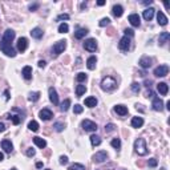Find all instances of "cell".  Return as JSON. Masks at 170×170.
I'll use <instances>...</instances> for the list:
<instances>
[{
  "mask_svg": "<svg viewBox=\"0 0 170 170\" xmlns=\"http://www.w3.org/2000/svg\"><path fill=\"white\" fill-rule=\"evenodd\" d=\"M101 88L105 92H112V90H114L117 88V81L110 76H105L101 80Z\"/></svg>",
  "mask_w": 170,
  "mask_h": 170,
  "instance_id": "1",
  "label": "cell"
},
{
  "mask_svg": "<svg viewBox=\"0 0 170 170\" xmlns=\"http://www.w3.org/2000/svg\"><path fill=\"white\" fill-rule=\"evenodd\" d=\"M134 150L138 155H146L147 154V147L146 142L143 138H137L134 141Z\"/></svg>",
  "mask_w": 170,
  "mask_h": 170,
  "instance_id": "2",
  "label": "cell"
},
{
  "mask_svg": "<svg viewBox=\"0 0 170 170\" xmlns=\"http://www.w3.org/2000/svg\"><path fill=\"white\" fill-rule=\"evenodd\" d=\"M0 49L3 50V53H5L9 57H15L16 56V50L11 46V44H7V42L1 41L0 42Z\"/></svg>",
  "mask_w": 170,
  "mask_h": 170,
  "instance_id": "3",
  "label": "cell"
},
{
  "mask_svg": "<svg viewBox=\"0 0 170 170\" xmlns=\"http://www.w3.org/2000/svg\"><path fill=\"white\" fill-rule=\"evenodd\" d=\"M81 126L85 131H96L97 129H98L96 122H93V121H90V120H84L81 122Z\"/></svg>",
  "mask_w": 170,
  "mask_h": 170,
  "instance_id": "4",
  "label": "cell"
},
{
  "mask_svg": "<svg viewBox=\"0 0 170 170\" xmlns=\"http://www.w3.org/2000/svg\"><path fill=\"white\" fill-rule=\"evenodd\" d=\"M66 48V41L65 40H60V41H57L56 44L53 45V48H52V52H53L54 54H60L64 52V49Z\"/></svg>",
  "mask_w": 170,
  "mask_h": 170,
  "instance_id": "5",
  "label": "cell"
},
{
  "mask_svg": "<svg viewBox=\"0 0 170 170\" xmlns=\"http://www.w3.org/2000/svg\"><path fill=\"white\" fill-rule=\"evenodd\" d=\"M167 73H169V66L167 65H159L154 69L155 77H165Z\"/></svg>",
  "mask_w": 170,
  "mask_h": 170,
  "instance_id": "6",
  "label": "cell"
},
{
  "mask_svg": "<svg viewBox=\"0 0 170 170\" xmlns=\"http://www.w3.org/2000/svg\"><path fill=\"white\" fill-rule=\"evenodd\" d=\"M84 48H85V50H88V52H96V49H97V41L94 39L85 40Z\"/></svg>",
  "mask_w": 170,
  "mask_h": 170,
  "instance_id": "7",
  "label": "cell"
},
{
  "mask_svg": "<svg viewBox=\"0 0 170 170\" xmlns=\"http://www.w3.org/2000/svg\"><path fill=\"white\" fill-rule=\"evenodd\" d=\"M108 158V153L105 150H101V151H97L96 154L93 155V161L96 163H101V162H104L105 159Z\"/></svg>",
  "mask_w": 170,
  "mask_h": 170,
  "instance_id": "8",
  "label": "cell"
},
{
  "mask_svg": "<svg viewBox=\"0 0 170 170\" xmlns=\"http://www.w3.org/2000/svg\"><path fill=\"white\" fill-rule=\"evenodd\" d=\"M39 116H40V118H41V120H44V121H49L50 118L53 117V113H52V110H50V109L44 108V109H41V110H40Z\"/></svg>",
  "mask_w": 170,
  "mask_h": 170,
  "instance_id": "9",
  "label": "cell"
},
{
  "mask_svg": "<svg viewBox=\"0 0 170 170\" xmlns=\"http://www.w3.org/2000/svg\"><path fill=\"white\" fill-rule=\"evenodd\" d=\"M15 39V32L12 31V29H7V31L4 32V36H3V40L1 41L7 42V44H11Z\"/></svg>",
  "mask_w": 170,
  "mask_h": 170,
  "instance_id": "10",
  "label": "cell"
},
{
  "mask_svg": "<svg viewBox=\"0 0 170 170\" xmlns=\"http://www.w3.org/2000/svg\"><path fill=\"white\" fill-rule=\"evenodd\" d=\"M151 106H153L154 110L161 112V110L163 109V101L161 100L159 97H154V98H153V102H151Z\"/></svg>",
  "mask_w": 170,
  "mask_h": 170,
  "instance_id": "11",
  "label": "cell"
},
{
  "mask_svg": "<svg viewBox=\"0 0 170 170\" xmlns=\"http://www.w3.org/2000/svg\"><path fill=\"white\" fill-rule=\"evenodd\" d=\"M118 48H120L121 50H127L130 48V39L126 37V36H124V37L120 40V42H118Z\"/></svg>",
  "mask_w": 170,
  "mask_h": 170,
  "instance_id": "12",
  "label": "cell"
},
{
  "mask_svg": "<svg viewBox=\"0 0 170 170\" xmlns=\"http://www.w3.org/2000/svg\"><path fill=\"white\" fill-rule=\"evenodd\" d=\"M48 93H49V100L53 105H58V96H57V92L54 88H49L48 89Z\"/></svg>",
  "mask_w": 170,
  "mask_h": 170,
  "instance_id": "13",
  "label": "cell"
},
{
  "mask_svg": "<svg viewBox=\"0 0 170 170\" xmlns=\"http://www.w3.org/2000/svg\"><path fill=\"white\" fill-rule=\"evenodd\" d=\"M138 64H139V66H141V68H143V69H147V68H150V65H151V58L147 57V56H143V57L139 58Z\"/></svg>",
  "mask_w": 170,
  "mask_h": 170,
  "instance_id": "14",
  "label": "cell"
},
{
  "mask_svg": "<svg viewBox=\"0 0 170 170\" xmlns=\"http://www.w3.org/2000/svg\"><path fill=\"white\" fill-rule=\"evenodd\" d=\"M129 23L133 25V27H139L141 25V19L137 13H131L129 15Z\"/></svg>",
  "mask_w": 170,
  "mask_h": 170,
  "instance_id": "15",
  "label": "cell"
},
{
  "mask_svg": "<svg viewBox=\"0 0 170 170\" xmlns=\"http://www.w3.org/2000/svg\"><path fill=\"white\" fill-rule=\"evenodd\" d=\"M28 48V40L25 37H20L17 40V50L19 52H24Z\"/></svg>",
  "mask_w": 170,
  "mask_h": 170,
  "instance_id": "16",
  "label": "cell"
},
{
  "mask_svg": "<svg viewBox=\"0 0 170 170\" xmlns=\"http://www.w3.org/2000/svg\"><path fill=\"white\" fill-rule=\"evenodd\" d=\"M1 147H3V150L5 153H11L13 150V145H12V142L9 139H3L1 141Z\"/></svg>",
  "mask_w": 170,
  "mask_h": 170,
  "instance_id": "17",
  "label": "cell"
},
{
  "mask_svg": "<svg viewBox=\"0 0 170 170\" xmlns=\"http://www.w3.org/2000/svg\"><path fill=\"white\" fill-rule=\"evenodd\" d=\"M157 90L159 92V94L166 96L167 92H169V86H167L166 82H159V84H157Z\"/></svg>",
  "mask_w": 170,
  "mask_h": 170,
  "instance_id": "18",
  "label": "cell"
},
{
  "mask_svg": "<svg viewBox=\"0 0 170 170\" xmlns=\"http://www.w3.org/2000/svg\"><path fill=\"white\" fill-rule=\"evenodd\" d=\"M154 8H146V9H145V11H143V13H142V16H143V19L145 20H147V21H149V20H151L153 19V16H154Z\"/></svg>",
  "mask_w": 170,
  "mask_h": 170,
  "instance_id": "19",
  "label": "cell"
},
{
  "mask_svg": "<svg viewBox=\"0 0 170 170\" xmlns=\"http://www.w3.org/2000/svg\"><path fill=\"white\" fill-rule=\"evenodd\" d=\"M96 64H97L96 56H90V57L86 60V68H88L89 70H93V69H94V68H96Z\"/></svg>",
  "mask_w": 170,
  "mask_h": 170,
  "instance_id": "20",
  "label": "cell"
},
{
  "mask_svg": "<svg viewBox=\"0 0 170 170\" xmlns=\"http://www.w3.org/2000/svg\"><path fill=\"white\" fill-rule=\"evenodd\" d=\"M112 12L116 17H121L122 13H124V8H122V5H120V4H116V5H113Z\"/></svg>",
  "mask_w": 170,
  "mask_h": 170,
  "instance_id": "21",
  "label": "cell"
},
{
  "mask_svg": "<svg viewBox=\"0 0 170 170\" xmlns=\"http://www.w3.org/2000/svg\"><path fill=\"white\" fill-rule=\"evenodd\" d=\"M114 112H116L117 114H120V116H126L127 108L125 105H116V106H114Z\"/></svg>",
  "mask_w": 170,
  "mask_h": 170,
  "instance_id": "22",
  "label": "cell"
},
{
  "mask_svg": "<svg viewBox=\"0 0 170 170\" xmlns=\"http://www.w3.org/2000/svg\"><path fill=\"white\" fill-rule=\"evenodd\" d=\"M21 74H23V77L25 78V80H31V78H32V68L29 65L24 66Z\"/></svg>",
  "mask_w": 170,
  "mask_h": 170,
  "instance_id": "23",
  "label": "cell"
},
{
  "mask_svg": "<svg viewBox=\"0 0 170 170\" xmlns=\"http://www.w3.org/2000/svg\"><path fill=\"white\" fill-rule=\"evenodd\" d=\"M157 20H158L159 25H166L167 24V17L165 16V13L161 11H158V13H157Z\"/></svg>",
  "mask_w": 170,
  "mask_h": 170,
  "instance_id": "24",
  "label": "cell"
},
{
  "mask_svg": "<svg viewBox=\"0 0 170 170\" xmlns=\"http://www.w3.org/2000/svg\"><path fill=\"white\" fill-rule=\"evenodd\" d=\"M142 125H143L142 117H133V118H131V126L133 127H141Z\"/></svg>",
  "mask_w": 170,
  "mask_h": 170,
  "instance_id": "25",
  "label": "cell"
},
{
  "mask_svg": "<svg viewBox=\"0 0 170 170\" xmlns=\"http://www.w3.org/2000/svg\"><path fill=\"white\" fill-rule=\"evenodd\" d=\"M84 104H85V106H88V108H94L97 105L96 97H88V98H85Z\"/></svg>",
  "mask_w": 170,
  "mask_h": 170,
  "instance_id": "26",
  "label": "cell"
},
{
  "mask_svg": "<svg viewBox=\"0 0 170 170\" xmlns=\"http://www.w3.org/2000/svg\"><path fill=\"white\" fill-rule=\"evenodd\" d=\"M86 33H88V29H86V28H78L77 31L74 32V37L78 40H81L82 37H85Z\"/></svg>",
  "mask_w": 170,
  "mask_h": 170,
  "instance_id": "27",
  "label": "cell"
},
{
  "mask_svg": "<svg viewBox=\"0 0 170 170\" xmlns=\"http://www.w3.org/2000/svg\"><path fill=\"white\" fill-rule=\"evenodd\" d=\"M31 36L33 37V39H41L42 37V29L41 28H33L31 31Z\"/></svg>",
  "mask_w": 170,
  "mask_h": 170,
  "instance_id": "28",
  "label": "cell"
},
{
  "mask_svg": "<svg viewBox=\"0 0 170 170\" xmlns=\"http://www.w3.org/2000/svg\"><path fill=\"white\" fill-rule=\"evenodd\" d=\"M33 142H35V145L36 146H39L40 149H44V147L46 146V141L40 138V137H35V138H33Z\"/></svg>",
  "mask_w": 170,
  "mask_h": 170,
  "instance_id": "29",
  "label": "cell"
},
{
  "mask_svg": "<svg viewBox=\"0 0 170 170\" xmlns=\"http://www.w3.org/2000/svg\"><path fill=\"white\" fill-rule=\"evenodd\" d=\"M170 39V35H169V32H162L161 35H159V39H158V41H159V45H163L165 42H167V40Z\"/></svg>",
  "mask_w": 170,
  "mask_h": 170,
  "instance_id": "30",
  "label": "cell"
},
{
  "mask_svg": "<svg viewBox=\"0 0 170 170\" xmlns=\"http://www.w3.org/2000/svg\"><path fill=\"white\" fill-rule=\"evenodd\" d=\"M85 90H86V88H85V85H77V86H76V96L77 97H81L82 94H84L85 93Z\"/></svg>",
  "mask_w": 170,
  "mask_h": 170,
  "instance_id": "31",
  "label": "cell"
},
{
  "mask_svg": "<svg viewBox=\"0 0 170 170\" xmlns=\"http://www.w3.org/2000/svg\"><path fill=\"white\" fill-rule=\"evenodd\" d=\"M90 142H92L93 146H98L101 143V137H98V135H96V134L90 135Z\"/></svg>",
  "mask_w": 170,
  "mask_h": 170,
  "instance_id": "32",
  "label": "cell"
},
{
  "mask_svg": "<svg viewBox=\"0 0 170 170\" xmlns=\"http://www.w3.org/2000/svg\"><path fill=\"white\" fill-rule=\"evenodd\" d=\"M28 127H29V130H32V131H37L39 130V124H37V121L32 120L31 122L28 124Z\"/></svg>",
  "mask_w": 170,
  "mask_h": 170,
  "instance_id": "33",
  "label": "cell"
},
{
  "mask_svg": "<svg viewBox=\"0 0 170 170\" xmlns=\"http://www.w3.org/2000/svg\"><path fill=\"white\" fill-rule=\"evenodd\" d=\"M39 98H40V92H32V93H29V97H28V100L32 101V102L37 101Z\"/></svg>",
  "mask_w": 170,
  "mask_h": 170,
  "instance_id": "34",
  "label": "cell"
},
{
  "mask_svg": "<svg viewBox=\"0 0 170 170\" xmlns=\"http://www.w3.org/2000/svg\"><path fill=\"white\" fill-rule=\"evenodd\" d=\"M68 31H69V25L66 23H61L58 25V32H60V33H66Z\"/></svg>",
  "mask_w": 170,
  "mask_h": 170,
  "instance_id": "35",
  "label": "cell"
},
{
  "mask_svg": "<svg viewBox=\"0 0 170 170\" xmlns=\"http://www.w3.org/2000/svg\"><path fill=\"white\" fill-rule=\"evenodd\" d=\"M110 145H112L114 149L120 150V147H121V141H120V138H113L112 142H110Z\"/></svg>",
  "mask_w": 170,
  "mask_h": 170,
  "instance_id": "36",
  "label": "cell"
},
{
  "mask_svg": "<svg viewBox=\"0 0 170 170\" xmlns=\"http://www.w3.org/2000/svg\"><path fill=\"white\" fill-rule=\"evenodd\" d=\"M68 170H85V166L82 163H73V165H70Z\"/></svg>",
  "mask_w": 170,
  "mask_h": 170,
  "instance_id": "37",
  "label": "cell"
},
{
  "mask_svg": "<svg viewBox=\"0 0 170 170\" xmlns=\"http://www.w3.org/2000/svg\"><path fill=\"white\" fill-rule=\"evenodd\" d=\"M69 106H70V100L69 98H66V100H64V102L61 104V110L62 112H66V110L69 109Z\"/></svg>",
  "mask_w": 170,
  "mask_h": 170,
  "instance_id": "38",
  "label": "cell"
},
{
  "mask_svg": "<svg viewBox=\"0 0 170 170\" xmlns=\"http://www.w3.org/2000/svg\"><path fill=\"white\" fill-rule=\"evenodd\" d=\"M86 77H88L86 74L82 73V72H80V73L76 74V81H77V82H82V81H85V80H86Z\"/></svg>",
  "mask_w": 170,
  "mask_h": 170,
  "instance_id": "39",
  "label": "cell"
},
{
  "mask_svg": "<svg viewBox=\"0 0 170 170\" xmlns=\"http://www.w3.org/2000/svg\"><path fill=\"white\" fill-rule=\"evenodd\" d=\"M109 23H110V19H109V17H104V19L100 20L98 25H100V27H106V25H109Z\"/></svg>",
  "mask_w": 170,
  "mask_h": 170,
  "instance_id": "40",
  "label": "cell"
},
{
  "mask_svg": "<svg viewBox=\"0 0 170 170\" xmlns=\"http://www.w3.org/2000/svg\"><path fill=\"white\" fill-rule=\"evenodd\" d=\"M53 127H54V130H56V131H62V129H64L65 126H64L62 122H54Z\"/></svg>",
  "mask_w": 170,
  "mask_h": 170,
  "instance_id": "41",
  "label": "cell"
},
{
  "mask_svg": "<svg viewBox=\"0 0 170 170\" xmlns=\"http://www.w3.org/2000/svg\"><path fill=\"white\" fill-rule=\"evenodd\" d=\"M82 110H84V108H82L81 105L76 104V105L73 106V112L76 113V114H80V113H82Z\"/></svg>",
  "mask_w": 170,
  "mask_h": 170,
  "instance_id": "42",
  "label": "cell"
},
{
  "mask_svg": "<svg viewBox=\"0 0 170 170\" xmlns=\"http://www.w3.org/2000/svg\"><path fill=\"white\" fill-rule=\"evenodd\" d=\"M130 89H131V90H133L134 93H138L141 88H139V84H138V82H133V84L130 85Z\"/></svg>",
  "mask_w": 170,
  "mask_h": 170,
  "instance_id": "43",
  "label": "cell"
},
{
  "mask_svg": "<svg viewBox=\"0 0 170 170\" xmlns=\"http://www.w3.org/2000/svg\"><path fill=\"white\" fill-rule=\"evenodd\" d=\"M114 129H116V125H114V124H106V125H105V131H108V133L113 131Z\"/></svg>",
  "mask_w": 170,
  "mask_h": 170,
  "instance_id": "44",
  "label": "cell"
},
{
  "mask_svg": "<svg viewBox=\"0 0 170 170\" xmlns=\"http://www.w3.org/2000/svg\"><path fill=\"white\" fill-rule=\"evenodd\" d=\"M11 120L13 122V125H19L20 121H21V117L20 116H11Z\"/></svg>",
  "mask_w": 170,
  "mask_h": 170,
  "instance_id": "45",
  "label": "cell"
},
{
  "mask_svg": "<svg viewBox=\"0 0 170 170\" xmlns=\"http://www.w3.org/2000/svg\"><path fill=\"white\" fill-rule=\"evenodd\" d=\"M147 165H149L150 167H155L157 165H158V162H157V159L155 158H150L149 159V162H147Z\"/></svg>",
  "mask_w": 170,
  "mask_h": 170,
  "instance_id": "46",
  "label": "cell"
},
{
  "mask_svg": "<svg viewBox=\"0 0 170 170\" xmlns=\"http://www.w3.org/2000/svg\"><path fill=\"white\" fill-rule=\"evenodd\" d=\"M124 33H125V36H134V31H133V29H130V28H126V29H125L124 31Z\"/></svg>",
  "mask_w": 170,
  "mask_h": 170,
  "instance_id": "47",
  "label": "cell"
},
{
  "mask_svg": "<svg viewBox=\"0 0 170 170\" xmlns=\"http://www.w3.org/2000/svg\"><path fill=\"white\" fill-rule=\"evenodd\" d=\"M69 19V15L68 13H61V15L57 16V20H68Z\"/></svg>",
  "mask_w": 170,
  "mask_h": 170,
  "instance_id": "48",
  "label": "cell"
},
{
  "mask_svg": "<svg viewBox=\"0 0 170 170\" xmlns=\"http://www.w3.org/2000/svg\"><path fill=\"white\" fill-rule=\"evenodd\" d=\"M36 154L35 149H32V147H29V149H27V155L28 157H33V155Z\"/></svg>",
  "mask_w": 170,
  "mask_h": 170,
  "instance_id": "49",
  "label": "cell"
},
{
  "mask_svg": "<svg viewBox=\"0 0 170 170\" xmlns=\"http://www.w3.org/2000/svg\"><path fill=\"white\" fill-rule=\"evenodd\" d=\"M60 163H61V165H66V163H68V157H66V155H61V157H60Z\"/></svg>",
  "mask_w": 170,
  "mask_h": 170,
  "instance_id": "50",
  "label": "cell"
},
{
  "mask_svg": "<svg viewBox=\"0 0 170 170\" xmlns=\"http://www.w3.org/2000/svg\"><path fill=\"white\" fill-rule=\"evenodd\" d=\"M37 8H39V4H31V5H29V9H31V11H35Z\"/></svg>",
  "mask_w": 170,
  "mask_h": 170,
  "instance_id": "51",
  "label": "cell"
},
{
  "mask_svg": "<svg viewBox=\"0 0 170 170\" xmlns=\"http://www.w3.org/2000/svg\"><path fill=\"white\" fill-rule=\"evenodd\" d=\"M37 65H39V66H40V68H44V66H45V65H46V62H45V61H44V60H40V61H39V62H37Z\"/></svg>",
  "mask_w": 170,
  "mask_h": 170,
  "instance_id": "52",
  "label": "cell"
},
{
  "mask_svg": "<svg viewBox=\"0 0 170 170\" xmlns=\"http://www.w3.org/2000/svg\"><path fill=\"white\" fill-rule=\"evenodd\" d=\"M4 130H5V125H4L3 122H0V133H3Z\"/></svg>",
  "mask_w": 170,
  "mask_h": 170,
  "instance_id": "53",
  "label": "cell"
},
{
  "mask_svg": "<svg viewBox=\"0 0 170 170\" xmlns=\"http://www.w3.org/2000/svg\"><path fill=\"white\" fill-rule=\"evenodd\" d=\"M153 96H154V94H153V92H151L150 89H149V90L146 92V97H153Z\"/></svg>",
  "mask_w": 170,
  "mask_h": 170,
  "instance_id": "54",
  "label": "cell"
},
{
  "mask_svg": "<svg viewBox=\"0 0 170 170\" xmlns=\"http://www.w3.org/2000/svg\"><path fill=\"white\" fill-rule=\"evenodd\" d=\"M104 4H105L104 0H98V1H97V5H104Z\"/></svg>",
  "mask_w": 170,
  "mask_h": 170,
  "instance_id": "55",
  "label": "cell"
},
{
  "mask_svg": "<svg viewBox=\"0 0 170 170\" xmlns=\"http://www.w3.org/2000/svg\"><path fill=\"white\" fill-rule=\"evenodd\" d=\"M36 167H37V169H41V167H42V162H37V163H36Z\"/></svg>",
  "mask_w": 170,
  "mask_h": 170,
  "instance_id": "56",
  "label": "cell"
},
{
  "mask_svg": "<svg viewBox=\"0 0 170 170\" xmlns=\"http://www.w3.org/2000/svg\"><path fill=\"white\" fill-rule=\"evenodd\" d=\"M4 96H5V100H8V98H9V96H8V90H5V92H4Z\"/></svg>",
  "mask_w": 170,
  "mask_h": 170,
  "instance_id": "57",
  "label": "cell"
},
{
  "mask_svg": "<svg viewBox=\"0 0 170 170\" xmlns=\"http://www.w3.org/2000/svg\"><path fill=\"white\" fill-rule=\"evenodd\" d=\"M145 84H146V86L147 88H150V84H151V81L149 80V81H145Z\"/></svg>",
  "mask_w": 170,
  "mask_h": 170,
  "instance_id": "58",
  "label": "cell"
},
{
  "mask_svg": "<svg viewBox=\"0 0 170 170\" xmlns=\"http://www.w3.org/2000/svg\"><path fill=\"white\" fill-rule=\"evenodd\" d=\"M3 159H4V154H3V153H1V151H0V162H1Z\"/></svg>",
  "mask_w": 170,
  "mask_h": 170,
  "instance_id": "59",
  "label": "cell"
},
{
  "mask_svg": "<svg viewBox=\"0 0 170 170\" xmlns=\"http://www.w3.org/2000/svg\"><path fill=\"white\" fill-rule=\"evenodd\" d=\"M151 3H153L151 0H149V1H143V4H145V5H149V4H151Z\"/></svg>",
  "mask_w": 170,
  "mask_h": 170,
  "instance_id": "60",
  "label": "cell"
},
{
  "mask_svg": "<svg viewBox=\"0 0 170 170\" xmlns=\"http://www.w3.org/2000/svg\"><path fill=\"white\" fill-rule=\"evenodd\" d=\"M166 109H167V110H170V101H167V104H166Z\"/></svg>",
  "mask_w": 170,
  "mask_h": 170,
  "instance_id": "61",
  "label": "cell"
},
{
  "mask_svg": "<svg viewBox=\"0 0 170 170\" xmlns=\"http://www.w3.org/2000/svg\"><path fill=\"white\" fill-rule=\"evenodd\" d=\"M86 5H88V4H86V3H82V4H81V8H85V7H86Z\"/></svg>",
  "mask_w": 170,
  "mask_h": 170,
  "instance_id": "62",
  "label": "cell"
},
{
  "mask_svg": "<svg viewBox=\"0 0 170 170\" xmlns=\"http://www.w3.org/2000/svg\"><path fill=\"white\" fill-rule=\"evenodd\" d=\"M11 170H17V169H16V167H13V169H11Z\"/></svg>",
  "mask_w": 170,
  "mask_h": 170,
  "instance_id": "63",
  "label": "cell"
},
{
  "mask_svg": "<svg viewBox=\"0 0 170 170\" xmlns=\"http://www.w3.org/2000/svg\"><path fill=\"white\" fill-rule=\"evenodd\" d=\"M45 170H50V169H45Z\"/></svg>",
  "mask_w": 170,
  "mask_h": 170,
  "instance_id": "64",
  "label": "cell"
}]
</instances>
